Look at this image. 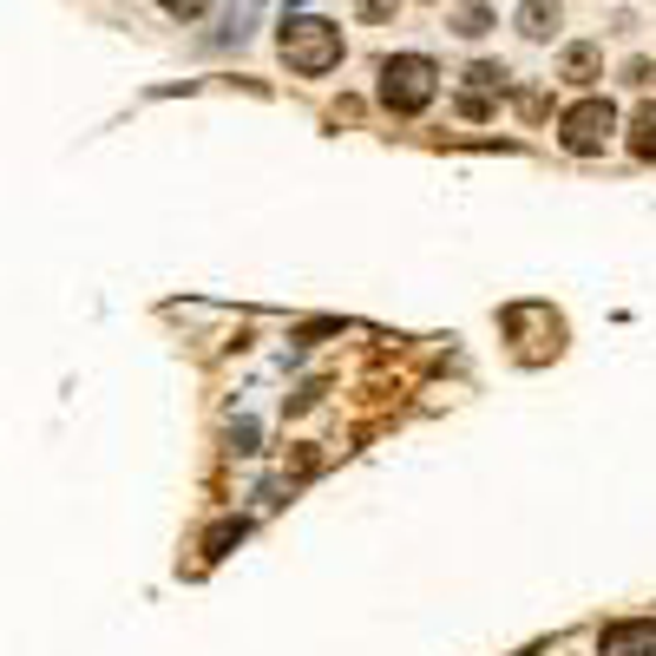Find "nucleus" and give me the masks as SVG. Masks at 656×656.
Segmentation results:
<instances>
[{"instance_id": "obj_3", "label": "nucleus", "mask_w": 656, "mask_h": 656, "mask_svg": "<svg viewBox=\"0 0 656 656\" xmlns=\"http://www.w3.org/2000/svg\"><path fill=\"white\" fill-rule=\"evenodd\" d=\"M611 131H618V105H611V99H578V105H565V118H559V138H565V151H578V158H598V151L611 145Z\"/></svg>"}, {"instance_id": "obj_8", "label": "nucleus", "mask_w": 656, "mask_h": 656, "mask_svg": "<svg viewBox=\"0 0 656 656\" xmlns=\"http://www.w3.org/2000/svg\"><path fill=\"white\" fill-rule=\"evenodd\" d=\"M493 26V7H480V0H467V7H453V33L460 39H480Z\"/></svg>"}, {"instance_id": "obj_12", "label": "nucleus", "mask_w": 656, "mask_h": 656, "mask_svg": "<svg viewBox=\"0 0 656 656\" xmlns=\"http://www.w3.org/2000/svg\"><path fill=\"white\" fill-rule=\"evenodd\" d=\"M171 20H197V13H210V0H158Z\"/></svg>"}, {"instance_id": "obj_5", "label": "nucleus", "mask_w": 656, "mask_h": 656, "mask_svg": "<svg viewBox=\"0 0 656 656\" xmlns=\"http://www.w3.org/2000/svg\"><path fill=\"white\" fill-rule=\"evenodd\" d=\"M559 79H572V85L605 79V46H598V39H572V46H565V59H559Z\"/></svg>"}, {"instance_id": "obj_1", "label": "nucleus", "mask_w": 656, "mask_h": 656, "mask_svg": "<svg viewBox=\"0 0 656 656\" xmlns=\"http://www.w3.org/2000/svg\"><path fill=\"white\" fill-rule=\"evenodd\" d=\"M276 53L289 59V72H302V79H322V72H335V66H342L348 39H342V26H335V20H322V13H302V20H283V33H276Z\"/></svg>"}, {"instance_id": "obj_7", "label": "nucleus", "mask_w": 656, "mask_h": 656, "mask_svg": "<svg viewBox=\"0 0 656 656\" xmlns=\"http://www.w3.org/2000/svg\"><path fill=\"white\" fill-rule=\"evenodd\" d=\"M631 151H637V158H656V105H637V112H631Z\"/></svg>"}, {"instance_id": "obj_6", "label": "nucleus", "mask_w": 656, "mask_h": 656, "mask_svg": "<svg viewBox=\"0 0 656 656\" xmlns=\"http://www.w3.org/2000/svg\"><path fill=\"white\" fill-rule=\"evenodd\" d=\"M559 26H565V0H526L519 7V33L526 39H552Z\"/></svg>"}, {"instance_id": "obj_9", "label": "nucleus", "mask_w": 656, "mask_h": 656, "mask_svg": "<svg viewBox=\"0 0 656 656\" xmlns=\"http://www.w3.org/2000/svg\"><path fill=\"white\" fill-rule=\"evenodd\" d=\"M493 112H499V99H493V92H480V85H467V92H460V118H473V125H486Z\"/></svg>"}, {"instance_id": "obj_4", "label": "nucleus", "mask_w": 656, "mask_h": 656, "mask_svg": "<svg viewBox=\"0 0 656 656\" xmlns=\"http://www.w3.org/2000/svg\"><path fill=\"white\" fill-rule=\"evenodd\" d=\"M605 656H656V618L605 624Z\"/></svg>"}, {"instance_id": "obj_14", "label": "nucleus", "mask_w": 656, "mask_h": 656, "mask_svg": "<svg viewBox=\"0 0 656 656\" xmlns=\"http://www.w3.org/2000/svg\"><path fill=\"white\" fill-rule=\"evenodd\" d=\"M361 20H394V0H361Z\"/></svg>"}, {"instance_id": "obj_11", "label": "nucleus", "mask_w": 656, "mask_h": 656, "mask_svg": "<svg viewBox=\"0 0 656 656\" xmlns=\"http://www.w3.org/2000/svg\"><path fill=\"white\" fill-rule=\"evenodd\" d=\"M545 112H552V99H545V92H519V118H526V125H539Z\"/></svg>"}, {"instance_id": "obj_10", "label": "nucleus", "mask_w": 656, "mask_h": 656, "mask_svg": "<svg viewBox=\"0 0 656 656\" xmlns=\"http://www.w3.org/2000/svg\"><path fill=\"white\" fill-rule=\"evenodd\" d=\"M467 79H473L480 92H499V85H506V66H493V59H480V66H473Z\"/></svg>"}, {"instance_id": "obj_13", "label": "nucleus", "mask_w": 656, "mask_h": 656, "mask_svg": "<svg viewBox=\"0 0 656 656\" xmlns=\"http://www.w3.org/2000/svg\"><path fill=\"white\" fill-rule=\"evenodd\" d=\"M624 85H651V59H624Z\"/></svg>"}, {"instance_id": "obj_2", "label": "nucleus", "mask_w": 656, "mask_h": 656, "mask_svg": "<svg viewBox=\"0 0 656 656\" xmlns=\"http://www.w3.org/2000/svg\"><path fill=\"white\" fill-rule=\"evenodd\" d=\"M434 59L427 53H394V59H381V105L388 112H401V118H414L427 99H434Z\"/></svg>"}]
</instances>
